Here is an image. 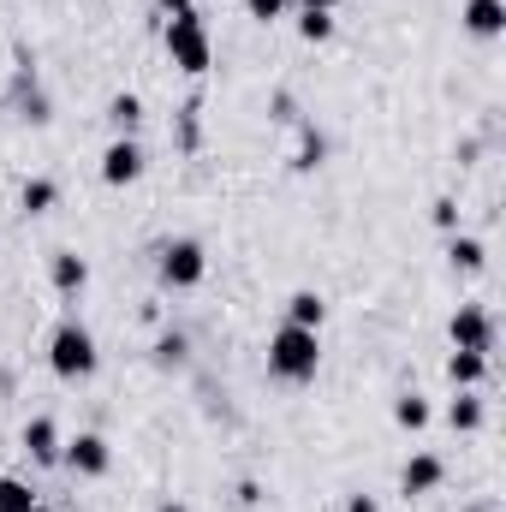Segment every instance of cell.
Listing matches in <instances>:
<instances>
[{
	"label": "cell",
	"instance_id": "52a82bcc",
	"mask_svg": "<svg viewBox=\"0 0 506 512\" xmlns=\"http://www.w3.org/2000/svg\"><path fill=\"white\" fill-rule=\"evenodd\" d=\"M447 483V459L441 453H411L405 459V471H399V495L411 501V495H435Z\"/></svg>",
	"mask_w": 506,
	"mask_h": 512
},
{
	"label": "cell",
	"instance_id": "603a6c76",
	"mask_svg": "<svg viewBox=\"0 0 506 512\" xmlns=\"http://www.w3.org/2000/svg\"><path fill=\"white\" fill-rule=\"evenodd\" d=\"M155 358H161V364H179V358H185V334H161Z\"/></svg>",
	"mask_w": 506,
	"mask_h": 512
},
{
	"label": "cell",
	"instance_id": "30bf717a",
	"mask_svg": "<svg viewBox=\"0 0 506 512\" xmlns=\"http://www.w3.org/2000/svg\"><path fill=\"white\" fill-rule=\"evenodd\" d=\"M48 280H54V292H66V298H72V292H84V286H90V262H84L78 251H60L54 262H48Z\"/></svg>",
	"mask_w": 506,
	"mask_h": 512
},
{
	"label": "cell",
	"instance_id": "484cf974",
	"mask_svg": "<svg viewBox=\"0 0 506 512\" xmlns=\"http://www.w3.org/2000/svg\"><path fill=\"white\" fill-rule=\"evenodd\" d=\"M298 6H304V12H334L340 0H298Z\"/></svg>",
	"mask_w": 506,
	"mask_h": 512
},
{
	"label": "cell",
	"instance_id": "2e32d148",
	"mask_svg": "<svg viewBox=\"0 0 506 512\" xmlns=\"http://www.w3.org/2000/svg\"><path fill=\"white\" fill-rule=\"evenodd\" d=\"M18 203H24V215H48V209L60 203V185H54V179H30V185L18 191Z\"/></svg>",
	"mask_w": 506,
	"mask_h": 512
},
{
	"label": "cell",
	"instance_id": "3957f363",
	"mask_svg": "<svg viewBox=\"0 0 506 512\" xmlns=\"http://www.w3.org/2000/svg\"><path fill=\"white\" fill-rule=\"evenodd\" d=\"M167 54H173V66H179L185 78H203V72L215 66V42H209V24L197 18V6L167 18Z\"/></svg>",
	"mask_w": 506,
	"mask_h": 512
},
{
	"label": "cell",
	"instance_id": "83f0119b",
	"mask_svg": "<svg viewBox=\"0 0 506 512\" xmlns=\"http://www.w3.org/2000/svg\"><path fill=\"white\" fill-rule=\"evenodd\" d=\"M155 512H185V507H179V501H161V507H155Z\"/></svg>",
	"mask_w": 506,
	"mask_h": 512
},
{
	"label": "cell",
	"instance_id": "ffe728a7",
	"mask_svg": "<svg viewBox=\"0 0 506 512\" xmlns=\"http://www.w3.org/2000/svg\"><path fill=\"white\" fill-rule=\"evenodd\" d=\"M298 36L304 42H328L334 36V12H298Z\"/></svg>",
	"mask_w": 506,
	"mask_h": 512
},
{
	"label": "cell",
	"instance_id": "9a60e30c",
	"mask_svg": "<svg viewBox=\"0 0 506 512\" xmlns=\"http://www.w3.org/2000/svg\"><path fill=\"white\" fill-rule=\"evenodd\" d=\"M322 316H328V304H322L316 292H292V298H286V322H292V328H322Z\"/></svg>",
	"mask_w": 506,
	"mask_h": 512
},
{
	"label": "cell",
	"instance_id": "5b68a950",
	"mask_svg": "<svg viewBox=\"0 0 506 512\" xmlns=\"http://www.w3.org/2000/svg\"><path fill=\"white\" fill-rule=\"evenodd\" d=\"M447 334H453L459 352H495V316L483 304H459L453 322H447Z\"/></svg>",
	"mask_w": 506,
	"mask_h": 512
},
{
	"label": "cell",
	"instance_id": "44dd1931",
	"mask_svg": "<svg viewBox=\"0 0 506 512\" xmlns=\"http://www.w3.org/2000/svg\"><path fill=\"white\" fill-rule=\"evenodd\" d=\"M322 155H328V143H322L316 131H304V149H298V173H310V167H322Z\"/></svg>",
	"mask_w": 506,
	"mask_h": 512
},
{
	"label": "cell",
	"instance_id": "f1b7e54d",
	"mask_svg": "<svg viewBox=\"0 0 506 512\" xmlns=\"http://www.w3.org/2000/svg\"><path fill=\"white\" fill-rule=\"evenodd\" d=\"M465 512H495V507H465Z\"/></svg>",
	"mask_w": 506,
	"mask_h": 512
},
{
	"label": "cell",
	"instance_id": "ba28073f",
	"mask_svg": "<svg viewBox=\"0 0 506 512\" xmlns=\"http://www.w3.org/2000/svg\"><path fill=\"white\" fill-rule=\"evenodd\" d=\"M102 179H108V185H137V179H143V149H137V137H114V143L102 149Z\"/></svg>",
	"mask_w": 506,
	"mask_h": 512
},
{
	"label": "cell",
	"instance_id": "6da1fadb",
	"mask_svg": "<svg viewBox=\"0 0 506 512\" xmlns=\"http://www.w3.org/2000/svg\"><path fill=\"white\" fill-rule=\"evenodd\" d=\"M268 370L280 376V382H316V370H322V340H316V328H274V340H268Z\"/></svg>",
	"mask_w": 506,
	"mask_h": 512
},
{
	"label": "cell",
	"instance_id": "9c48e42d",
	"mask_svg": "<svg viewBox=\"0 0 506 512\" xmlns=\"http://www.w3.org/2000/svg\"><path fill=\"white\" fill-rule=\"evenodd\" d=\"M60 429H54V417H30L24 423V453L36 459V465H60Z\"/></svg>",
	"mask_w": 506,
	"mask_h": 512
},
{
	"label": "cell",
	"instance_id": "5bb4252c",
	"mask_svg": "<svg viewBox=\"0 0 506 512\" xmlns=\"http://www.w3.org/2000/svg\"><path fill=\"white\" fill-rule=\"evenodd\" d=\"M108 126H114V137H131V131L143 126V102H137L131 90H120V96L108 102Z\"/></svg>",
	"mask_w": 506,
	"mask_h": 512
},
{
	"label": "cell",
	"instance_id": "e0dca14e",
	"mask_svg": "<svg viewBox=\"0 0 506 512\" xmlns=\"http://www.w3.org/2000/svg\"><path fill=\"white\" fill-rule=\"evenodd\" d=\"M447 256H453V268H465V274H477V268L489 262V251H483V239H471V233H453V245H447Z\"/></svg>",
	"mask_w": 506,
	"mask_h": 512
},
{
	"label": "cell",
	"instance_id": "d4e9b609",
	"mask_svg": "<svg viewBox=\"0 0 506 512\" xmlns=\"http://www.w3.org/2000/svg\"><path fill=\"white\" fill-rule=\"evenodd\" d=\"M346 512H381V507L370 501V495H352V501H346Z\"/></svg>",
	"mask_w": 506,
	"mask_h": 512
},
{
	"label": "cell",
	"instance_id": "7a4b0ae2",
	"mask_svg": "<svg viewBox=\"0 0 506 512\" xmlns=\"http://www.w3.org/2000/svg\"><path fill=\"white\" fill-rule=\"evenodd\" d=\"M96 364H102L96 334H90L84 322H60V328H54V340H48V370H54L60 382H90V376H96Z\"/></svg>",
	"mask_w": 506,
	"mask_h": 512
},
{
	"label": "cell",
	"instance_id": "7402d4cb",
	"mask_svg": "<svg viewBox=\"0 0 506 512\" xmlns=\"http://www.w3.org/2000/svg\"><path fill=\"white\" fill-rule=\"evenodd\" d=\"M429 215H435V227H441V233H459V203H453V197H435V209H429Z\"/></svg>",
	"mask_w": 506,
	"mask_h": 512
},
{
	"label": "cell",
	"instance_id": "4fadbf2b",
	"mask_svg": "<svg viewBox=\"0 0 506 512\" xmlns=\"http://www.w3.org/2000/svg\"><path fill=\"white\" fill-rule=\"evenodd\" d=\"M447 423H453L459 435L483 429V399H477V387H459V393H453V405H447Z\"/></svg>",
	"mask_w": 506,
	"mask_h": 512
},
{
	"label": "cell",
	"instance_id": "277c9868",
	"mask_svg": "<svg viewBox=\"0 0 506 512\" xmlns=\"http://www.w3.org/2000/svg\"><path fill=\"white\" fill-rule=\"evenodd\" d=\"M155 268H161V280H167L173 292H191V286H203V274H209V251H203L197 239H167Z\"/></svg>",
	"mask_w": 506,
	"mask_h": 512
},
{
	"label": "cell",
	"instance_id": "4316f807",
	"mask_svg": "<svg viewBox=\"0 0 506 512\" xmlns=\"http://www.w3.org/2000/svg\"><path fill=\"white\" fill-rule=\"evenodd\" d=\"M155 6H161V12H191L197 0H155Z\"/></svg>",
	"mask_w": 506,
	"mask_h": 512
},
{
	"label": "cell",
	"instance_id": "f546056e",
	"mask_svg": "<svg viewBox=\"0 0 506 512\" xmlns=\"http://www.w3.org/2000/svg\"><path fill=\"white\" fill-rule=\"evenodd\" d=\"M30 512H48V507H42V501H36V507H30Z\"/></svg>",
	"mask_w": 506,
	"mask_h": 512
},
{
	"label": "cell",
	"instance_id": "ac0fdd59",
	"mask_svg": "<svg viewBox=\"0 0 506 512\" xmlns=\"http://www.w3.org/2000/svg\"><path fill=\"white\" fill-rule=\"evenodd\" d=\"M393 423H399V429H423V423H429V399H423V393H399V399H393Z\"/></svg>",
	"mask_w": 506,
	"mask_h": 512
},
{
	"label": "cell",
	"instance_id": "8992f818",
	"mask_svg": "<svg viewBox=\"0 0 506 512\" xmlns=\"http://www.w3.org/2000/svg\"><path fill=\"white\" fill-rule=\"evenodd\" d=\"M60 465H72L78 477H108V465H114V447H108L102 435H72V441L60 447Z\"/></svg>",
	"mask_w": 506,
	"mask_h": 512
},
{
	"label": "cell",
	"instance_id": "7c38bea8",
	"mask_svg": "<svg viewBox=\"0 0 506 512\" xmlns=\"http://www.w3.org/2000/svg\"><path fill=\"white\" fill-rule=\"evenodd\" d=\"M447 382L453 387H483L489 382V352H459V346H453V358H447Z\"/></svg>",
	"mask_w": 506,
	"mask_h": 512
},
{
	"label": "cell",
	"instance_id": "d6986e66",
	"mask_svg": "<svg viewBox=\"0 0 506 512\" xmlns=\"http://www.w3.org/2000/svg\"><path fill=\"white\" fill-rule=\"evenodd\" d=\"M36 507V489L18 483V477H0V512H30Z\"/></svg>",
	"mask_w": 506,
	"mask_h": 512
},
{
	"label": "cell",
	"instance_id": "cb8c5ba5",
	"mask_svg": "<svg viewBox=\"0 0 506 512\" xmlns=\"http://www.w3.org/2000/svg\"><path fill=\"white\" fill-rule=\"evenodd\" d=\"M286 6H292V0H245V12H251V18H262V24H268V18H280Z\"/></svg>",
	"mask_w": 506,
	"mask_h": 512
},
{
	"label": "cell",
	"instance_id": "8fae6325",
	"mask_svg": "<svg viewBox=\"0 0 506 512\" xmlns=\"http://www.w3.org/2000/svg\"><path fill=\"white\" fill-rule=\"evenodd\" d=\"M465 30H471V36H483V42H489V36H501V30H506V6H501V0H465Z\"/></svg>",
	"mask_w": 506,
	"mask_h": 512
}]
</instances>
